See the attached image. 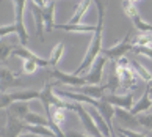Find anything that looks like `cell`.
I'll list each match as a JSON object with an SVG mask.
<instances>
[{"mask_svg": "<svg viewBox=\"0 0 152 137\" xmlns=\"http://www.w3.org/2000/svg\"><path fill=\"white\" fill-rule=\"evenodd\" d=\"M96 3V8H97V14H99V19H97V28H96L93 39H91V44L86 50L85 57H83V61L82 65L74 71L75 76L82 73H88L89 68L93 66V63L96 61V59L102 54V36H104V19H105V8H107V3L105 0H94Z\"/></svg>", "mask_w": 152, "mask_h": 137, "instance_id": "6da1fadb", "label": "cell"}, {"mask_svg": "<svg viewBox=\"0 0 152 137\" xmlns=\"http://www.w3.org/2000/svg\"><path fill=\"white\" fill-rule=\"evenodd\" d=\"M82 104L83 102H75V101L67 102V110H74L77 113L78 118H80V121H82V124H83V128H85V131L89 136H93V137H105L102 133H100V129L97 128V124H96V121L93 120L89 110L85 109Z\"/></svg>", "mask_w": 152, "mask_h": 137, "instance_id": "7a4b0ae2", "label": "cell"}, {"mask_svg": "<svg viewBox=\"0 0 152 137\" xmlns=\"http://www.w3.org/2000/svg\"><path fill=\"white\" fill-rule=\"evenodd\" d=\"M41 91L38 90H20V91H14V93H2L0 96V107L2 110H5L7 107H10L13 102H30L33 99H39Z\"/></svg>", "mask_w": 152, "mask_h": 137, "instance_id": "3957f363", "label": "cell"}, {"mask_svg": "<svg viewBox=\"0 0 152 137\" xmlns=\"http://www.w3.org/2000/svg\"><path fill=\"white\" fill-rule=\"evenodd\" d=\"M133 49V43H132V30H129L126 33V36L121 43H118L111 47H107V49H102V54L107 57L108 60L111 61H118L122 57H126L127 52H132Z\"/></svg>", "mask_w": 152, "mask_h": 137, "instance_id": "277c9868", "label": "cell"}, {"mask_svg": "<svg viewBox=\"0 0 152 137\" xmlns=\"http://www.w3.org/2000/svg\"><path fill=\"white\" fill-rule=\"evenodd\" d=\"M14 2V25L18 27V36L19 43L22 46L28 44V32L25 28V21H24V10L27 5V0H13Z\"/></svg>", "mask_w": 152, "mask_h": 137, "instance_id": "5b68a950", "label": "cell"}, {"mask_svg": "<svg viewBox=\"0 0 152 137\" xmlns=\"http://www.w3.org/2000/svg\"><path fill=\"white\" fill-rule=\"evenodd\" d=\"M49 77H52L57 81V85H69V87H82V85H86V81L83 76H75L74 73L72 74H66L63 71H60L58 68H52L49 73Z\"/></svg>", "mask_w": 152, "mask_h": 137, "instance_id": "8992f818", "label": "cell"}, {"mask_svg": "<svg viewBox=\"0 0 152 137\" xmlns=\"http://www.w3.org/2000/svg\"><path fill=\"white\" fill-rule=\"evenodd\" d=\"M107 57L104 54H100L96 61L93 63V66L89 68V71L85 74V81L88 85H102V74H104V68H105V63H107Z\"/></svg>", "mask_w": 152, "mask_h": 137, "instance_id": "52a82bcc", "label": "cell"}, {"mask_svg": "<svg viewBox=\"0 0 152 137\" xmlns=\"http://www.w3.org/2000/svg\"><path fill=\"white\" fill-rule=\"evenodd\" d=\"M118 74H119V79H121V88L122 90H126L127 93H133L138 88V74L132 66L118 68Z\"/></svg>", "mask_w": 152, "mask_h": 137, "instance_id": "ba28073f", "label": "cell"}, {"mask_svg": "<svg viewBox=\"0 0 152 137\" xmlns=\"http://www.w3.org/2000/svg\"><path fill=\"white\" fill-rule=\"evenodd\" d=\"M25 128V121L14 117L13 113L7 110V123L2 126V136L3 137H19Z\"/></svg>", "mask_w": 152, "mask_h": 137, "instance_id": "9c48e42d", "label": "cell"}, {"mask_svg": "<svg viewBox=\"0 0 152 137\" xmlns=\"http://www.w3.org/2000/svg\"><path fill=\"white\" fill-rule=\"evenodd\" d=\"M115 118L118 120V123H119V128H124V129H132L133 131L135 128L141 126V124H140V120H138V115H133L130 110L122 109V107H116Z\"/></svg>", "mask_w": 152, "mask_h": 137, "instance_id": "30bf717a", "label": "cell"}, {"mask_svg": "<svg viewBox=\"0 0 152 137\" xmlns=\"http://www.w3.org/2000/svg\"><path fill=\"white\" fill-rule=\"evenodd\" d=\"M102 101L108 102V104L115 106V107H122V109L130 110L133 104V93H127V95H113V93H107Z\"/></svg>", "mask_w": 152, "mask_h": 137, "instance_id": "8fae6325", "label": "cell"}, {"mask_svg": "<svg viewBox=\"0 0 152 137\" xmlns=\"http://www.w3.org/2000/svg\"><path fill=\"white\" fill-rule=\"evenodd\" d=\"M71 91H75V93H82L85 96L94 99H102L107 95V88L105 85H82V87H71Z\"/></svg>", "mask_w": 152, "mask_h": 137, "instance_id": "7c38bea8", "label": "cell"}, {"mask_svg": "<svg viewBox=\"0 0 152 137\" xmlns=\"http://www.w3.org/2000/svg\"><path fill=\"white\" fill-rule=\"evenodd\" d=\"M0 85H2V93H5L7 88L19 87V85H24V82H22L14 73H11L8 70V66L2 65V68H0Z\"/></svg>", "mask_w": 152, "mask_h": 137, "instance_id": "4fadbf2b", "label": "cell"}, {"mask_svg": "<svg viewBox=\"0 0 152 137\" xmlns=\"http://www.w3.org/2000/svg\"><path fill=\"white\" fill-rule=\"evenodd\" d=\"M13 55L16 57H20L22 60H35L36 63L41 66V68H47L50 63H49V59H41V57H38L36 54H33L30 49H27L25 46H22V44H16V47L13 50Z\"/></svg>", "mask_w": 152, "mask_h": 137, "instance_id": "5bb4252c", "label": "cell"}, {"mask_svg": "<svg viewBox=\"0 0 152 137\" xmlns=\"http://www.w3.org/2000/svg\"><path fill=\"white\" fill-rule=\"evenodd\" d=\"M28 7H30L31 16H33L35 24H36V35H38V39H39L41 43H44V28H46V22H44V18H42V8L38 7L36 3H33L31 0L28 2Z\"/></svg>", "mask_w": 152, "mask_h": 137, "instance_id": "9a60e30c", "label": "cell"}, {"mask_svg": "<svg viewBox=\"0 0 152 137\" xmlns=\"http://www.w3.org/2000/svg\"><path fill=\"white\" fill-rule=\"evenodd\" d=\"M152 107V99H151V85H148V88H146L144 95L141 96V98L138 99V102L135 104L130 112L133 113V115H140V113H143L146 110H149Z\"/></svg>", "mask_w": 152, "mask_h": 137, "instance_id": "2e32d148", "label": "cell"}, {"mask_svg": "<svg viewBox=\"0 0 152 137\" xmlns=\"http://www.w3.org/2000/svg\"><path fill=\"white\" fill-rule=\"evenodd\" d=\"M57 30H64V32H77V33H88V32H96L97 25L93 24H55Z\"/></svg>", "mask_w": 152, "mask_h": 137, "instance_id": "e0dca14e", "label": "cell"}, {"mask_svg": "<svg viewBox=\"0 0 152 137\" xmlns=\"http://www.w3.org/2000/svg\"><path fill=\"white\" fill-rule=\"evenodd\" d=\"M8 112H10V113H13L14 117H18L19 120H25V117L28 115L31 110H30L28 102L18 101V102H13V104L8 107Z\"/></svg>", "mask_w": 152, "mask_h": 137, "instance_id": "ac0fdd59", "label": "cell"}, {"mask_svg": "<svg viewBox=\"0 0 152 137\" xmlns=\"http://www.w3.org/2000/svg\"><path fill=\"white\" fill-rule=\"evenodd\" d=\"M53 16H55V2H49L46 7L42 8V18H44V22H46V30L47 32H52L55 28Z\"/></svg>", "mask_w": 152, "mask_h": 137, "instance_id": "d6986e66", "label": "cell"}, {"mask_svg": "<svg viewBox=\"0 0 152 137\" xmlns=\"http://www.w3.org/2000/svg\"><path fill=\"white\" fill-rule=\"evenodd\" d=\"M105 88H107V93H113L116 95V90L121 88V79H119V74H118V68H116V63H113V71L108 76V81H107Z\"/></svg>", "mask_w": 152, "mask_h": 137, "instance_id": "ffe728a7", "label": "cell"}, {"mask_svg": "<svg viewBox=\"0 0 152 137\" xmlns=\"http://www.w3.org/2000/svg\"><path fill=\"white\" fill-rule=\"evenodd\" d=\"M93 0H82L80 5L77 7L74 16L69 19V24H82V18L86 14V11L89 10V5H91Z\"/></svg>", "mask_w": 152, "mask_h": 137, "instance_id": "44dd1931", "label": "cell"}, {"mask_svg": "<svg viewBox=\"0 0 152 137\" xmlns=\"http://www.w3.org/2000/svg\"><path fill=\"white\" fill-rule=\"evenodd\" d=\"M24 131L31 133V134H36V136H44V137H57V134H55L49 126H39V124H27L25 123Z\"/></svg>", "mask_w": 152, "mask_h": 137, "instance_id": "7402d4cb", "label": "cell"}, {"mask_svg": "<svg viewBox=\"0 0 152 137\" xmlns=\"http://www.w3.org/2000/svg\"><path fill=\"white\" fill-rule=\"evenodd\" d=\"M24 121L27 124H39V126H49V118L44 115H39L36 112H30L28 115L25 117Z\"/></svg>", "mask_w": 152, "mask_h": 137, "instance_id": "603a6c76", "label": "cell"}, {"mask_svg": "<svg viewBox=\"0 0 152 137\" xmlns=\"http://www.w3.org/2000/svg\"><path fill=\"white\" fill-rule=\"evenodd\" d=\"M130 19H132V22L135 24V28H138V30H140V32H143L144 35H148V33H152V25L148 24V22H144V21L141 19V16H140V13H135Z\"/></svg>", "mask_w": 152, "mask_h": 137, "instance_id": "cb8c5ba5", "label": "cell"}, {"mask_svg": "<svg viewBox=\"0 0 152 137\" xmlns=\"http://www.w3.org/2000/svg\"><path fill=\"white\" fill-rule=\"evenodd\" d=\"M63 52H64V44L63 43H58L52 49V54H50V57H49V63H50V66H52V68H57V65H58V61L61 59V55H63Z\"/></svg>", "mask_w": 152, "mask_h": 137, "instance_id": "d4e9b609", "label": "cell"}, {"mask_svg": "<svg viewBox=\"0 0 152 137\" xmlns=\"http://www.w3.org/2000/svg\"><path fill=\"white\" fill-rule=\"evenodd\" d=\"M130 65H132V68H133L135 71H137V74L143 79V81H146L148 84L152 82V74H151L148 70H146V68H144L141 63H138L137 60H130Z\"/></svg>", "mask_w": 152, "mask_h": 137, "instance_id": "484cf974", "label": "cell"}, {"mask_svg": "<svg viewBox=\"0 0 152 137\" xmlns=\"http://www.w3.org/2000/svg\"><path fill=\"white\" fill-rule=\"evenodd\" d=\"M16 47V44H5L2 41V55H0V60H2V65H7V60H8V57L13 54V50Z\"/></svg>", "mask_w": 152, "mask_h": 137, "instance_id": "4316f807", "label": "cell"}, {"mask_svg": "<svg viewBox=\"0 0 152 137\" xmlns=\"http://www.w3.org/2000/svg\"><path fill=\"white\" fill-rule=\"evenodd\" d=\"M132 52L138 54V55H144V57H148V59L152 60V46H135L133 44Z\"/></svg>", "mask_w": 152, "mask_h": 137, "instance_id": "83f0119b", "label": "cell"}, {"mask_svg": "<svg viewBox=\"0 0 152 137\" xmlns=\"http://www.w3.org/2000/svg\"><path fill=\"white\" fill-rule=\"evenodd\" d=\"M135 46H152V33H148V35H140L137 39L133 41Z\"/></svg>", "mask_w": 152, "mask_h": 137, "instance_id": "f1b7e54d", "label": "cell"}, {"mask_svg": "<svg viewBox=\"0 0 152 137\" xmlns=\"http://www.w3.org/2000/svg\"><path fill=\"white\" fill-rule=\"evenodd\" d=\"M138 120H140V124H141L143 128H148L152 131V113H148V115H144V113H140L138 115Z\"/></svg>", "mask_w": 152, "mask_h": 137, "instance_id": "f546056e", "label": "cell"}, {"mask_svg": "<svg viewBox=\"0 0 152 137\" xmlns=\"http://www.w3.org/2000/svg\"><path fill=\"white\" fill-rule=\"evenodd\" d=\"M13 33H16V35H18V27H16L14 24L2 25V27H0V36H2V38L8 36V35H13Z\"/></svg>", "mask_w": 152, "mask_h": 137, "instance_id": "4dcf8cb0", "label": "cell"}, {"mask_svg": "<svg viewBox=\"0 0 152 137\" xmlns=\"http://www.w3.org/2000/svg\"><path fill=\"white\" fill-rule=\"evenodd\" d=\"M24 73H27V74H33L38 68H39V65L36 63L35 60H24Z\"/></svg>", "mask_w": 152, "mask_h": 137, "instance_id": "1f68e13d", "label": "cell"}, {"mask_svg": "<svg viewBox=\"0 0 152 137\" xmlns=\"http://www.w3.org/2000/svg\"><path fill=\"white\" fill-rule=\"evenodd\" d=\"M118 133L126 137H146V134L137 133V131H132V129H124V128H118Z\"/></svg>", "mask_w": 152, "mask_h": 137, "instance_id": "d6a6232c", "label": "cell"}, {"mask_svg": "<svg viewBox=\"0 0 152 137\" xmlns=\"http://www.w3.org/2000/svg\"><path fill=\"white\" fill-rule=\"evenodd\" d=\"M66 137H93V136H86V134H80L77 133V131H67V133H64Z\"/></svg>", "mask_w": 152, "mask_h": 137, "instance_id": "836d02e7", "label": "cell"}, {"mask_svg": "<svg viewBox=\"0 0 152 137\" xmlns=\"http://www.w3.org/2000/svg\"><path fill=\"white\" fill-rule=\"evenodd\" d=\"M19 137H44V136H36V134H31V133H27V134H20Z\"/></svg>", "mask_w": 152, "mask_h": 137, "instance_id": "e575fe53", "label": "cell"}, {"mask_svg": "<svg viewBox=\"0 0 152 137\" xmlns=\"http://www.w3.org/2000/svg\"><path fill=\"white\" fill-rule=\"evenodd\" d=\"M146 137H152V131H151V133H148V134H146Z\"/></svg>", "mask_w": 152, "mask_h": 137, "instance_id": "d590c367", "label": "cell"}, {"mask_svg": "<svg viewBox=\"0 0 152 137\" xmlns=\"http://www.w3.org/2000/svg\"><path fill=\"white\" fill-rule=\"evenodd\" d=\"M130 2H133V3H137V2H140V0H130Z\"/></svg>", "mask_w": 152, "mask_h": 137, "instance_id": "8d00e7d4", "label": "cell"}, {"mask_svg": "<svg viewBox=\"0 0 152 137\" xmlns=\"http://www.w3.org/2000/svg\"><path fill=\"white\" fill-rule=\"evenodd\" d=\"M149 85V84H148ZM151 99H152V87H151Z\"/></svg>", "mask_w": 152, "mask_h": 137, "instance_id": "74e56055", "label": "cell"}, {"mask_svg": "<svg viewBox=\"0 0 152 137\" xmlns=\"http://www.w3.org/2000/svg\"><path fill=\"white\" fill-rule=\"evenodd\" d=\"M46 2H47V3H49V2H55V0H46Z\"/></svg>", "mask_w": 152, "mask_h": 137, "instance_id": "f35d334b", "label": "cell"}, {"mask_svg": "<svg viewBox=\"0 0 152 137\" xmlns=\"http://www.w3.org/2000/svg\"><path fill=\"white\" fill-rule=\"evenodd\" d=\"M149 85H151V87H152V84H149Z\"/></svg>", "mask_w": 152, "mask_h": 137, "instance_id": "ab89813d", "label": "cell"}, {"mask_svg": "<svg viewBox=\"0 0 152 137\" xmlns=\"http://www.w3.org/2000/svg\"><path fill=\"white\" fill-rule=\"evenodd\" d=\"M151 84H152V82H151Z\"/></svg>", "mask_w": 152, "mask_h": 137, "instance_id": "60d3db41", "label": "cell"}]
</instances>
